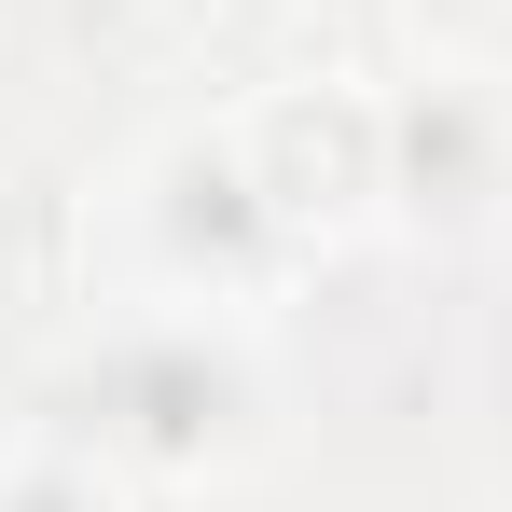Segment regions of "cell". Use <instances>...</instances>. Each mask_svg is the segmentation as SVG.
Instances as JSON below:
<instances>
[{
  "instance_id": "6da1fadb",
  "label": "cell",
  "mask_w": 512,
  "mask_h": 512,
  "mask_svg": "<svg viewBox=\"0 0 512 512\" xmlns=\"http://www.w3.org/2000/svg\"><path fill=\"white\" fill-rule=\"evenodd\" d=\"M42 429L97 443L153 499H222L277 471L291 374H277V333L236 305H97L42 374Z\"/></svg>"
},
{
  "instance_id": "7a4b0ae2",
  "label": "cell",
  "mask_w": 512,
  "mask_h": 512,
  "mask_svg": "<svg viewBox=\"0 0 512 512\" xmlns=\"http://www.w3.org/2000/svg\"><path fill=\"white\" fill-rule=\"evenodd\" d=\"M291 277H305V250L263 208L250 153H236V111H180L97 194V305H236V319H277Z\"/></svg>"
},
{
  "instance_id": "3957f363",
  "label": "cell",
  "mask_w": 512,
  "mask_h": 512,
  "mask_svg": "<svg viewBox=\"0 0 512 512\" xmlns=\"http://www.w3.org/2000/svg\"><path fill=\"white\" fill-rule=\"evenodd\" d=\"M236 153H250L263 208L291 222L305 263L388 236V84H346V70L250 84V97H236Z\"/></svg>"
},
{
  "instance_id": "277c9868",
  "label": "cell",
  "mask_w": 512,
  "mask_h": 512,
  "mask_svg": "<svg viewBox=\"0 0 512 512\" xmlns=\"http://www.w3.org/2000/svg\"><path fill=\"white\" fill-rule=\"evenodd\" d=\"M512 222V84L485 56H429L388 84V236L485 250Z\"/></svg>"
},
{
  "instance_id": "5b68a950",
  "label": "cell",
  "mask_w": 512,
  "mask_h": 512,
  "mask_svg": "<svg viewBox=\"0 0 512 512\" xmlns=\"http://www.w3.org/2000/svg\"><path fill=\"white\" fill-rule=\"evenodd\" d=\"M0 512H167L139 471H111L97 443H70V429H0Z\"/></svg>"
},
{
  "instance_id": "8992f818",
  "label": "cell",
  "mask_w": 512,
  "mask_h": 512,
  "mask_svg": "<svg viewBox=\"0 0 512 512\" xmlns=\"http://www.w3.org/2000/svg\"><path fill=\"white\" fill-rule=\"evenodd\" d=\"M291 14H319V28H388L402 0H291Z\"/></svg>"
}]
</instances>
